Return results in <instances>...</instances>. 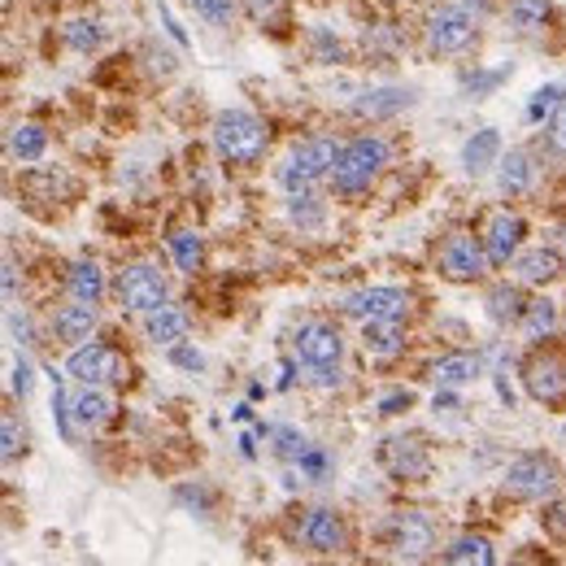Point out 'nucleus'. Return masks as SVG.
<instances>
[{"label": "nucleus", "mask_w": 566, "mask_h": 566, "mask_svg": "<svg viewBox=\"0 0 566 566\" xmlns=\"http://www.w3.org/2000/svg\"><path fill=\"white\" fill-rule=\"evenodd\" d=\"M214 148L223 162L248 166L266 153V126L248 110H223L214 118Z\"/></svg>", "instance_id": "1"}, {"label": "nucleus", "mask_w": 566, "mask_h": 566, "mask_svg": "<svg viewBox=\"0 0 566 566\" xmlns=\"http://www.w3.org/2000/svg\"><path fill=\"white\" fill-rule=\"evenodd\" d=\"M384 166H388V144L379 135H357V140H348L340 148V162L332 179H336V188L344 197H353V192H366Z\"/></svg>", "instance_id": "2"}, {"label": "nucleus", "mask_w": 566, "mask_h": 566, "mask_svg": "<svg viewBox=\"0 0 566 566\" xmlns=\"http://www.w3.org/2000/svg\"><path fill=\"white\" fill-rule=\"evenodd\" d=\"M336 162H340L336 140L319 135V140H306V144L292 153V162L284 166V175H279V179H284L292 192H306V188L323 184L328 175H336Z\"/></svg>", "instance_id": "3"}, {"label": "nucleus", "mask_w": 566, "mask_h": 566, "mask_svg": "<svg viewBox=\"0 0 566 566\" xmlns=\"http://www.w3.org/2000/svg\"><path fill=\"white\" fill-rule=\"evenodd\" d=\"M66 375L70 379H79V384H122L131 370H126V362H122V353L110 348V344H79L75 353H70V362H66Z\"/></svg>", "instance_id": "4"}, {"label": "nucleus", "mask_w": 566, "mask_h": 566, "mask_svg": "<svg viewBox=\"0 0 566 566\" xmlns=\"http://www.w3.org/2000/svg\"><path fill=\"white\" fill-rule=\"evenodd\" d=\"M506 488H510L514 497L545 501V497H554V492H558V466H554L550 457H541V453H523V457H514V462H510V470H506Z\"/></svg>", "instance_id": "5"}, {"label": "nucleus", "mask_w": 566, "mask_h": 566, "mask_svg": "<svg viewBox=\"0 0 566 566\" xmlns=\"http://www.w3.org/2000/svg\"><path fill=\"white\" fill-rule=\"evenodd\" d=\"M488 266H492L488 262V248L475 235H466V231H453L450 240L441 244V270L450 275L453 284H475Z\"/></svg>", "instance_id": "6"}, {"label": "nucleus", "mask_w": 566, "mask_h": 566, "mask_svg": "<svg viewBox=\"0 0 566 566\" xmlns=\"http://www.w3.org/2000/svg\"><path fill=\"white\" fill-rule=\"evenodd\" d=\"M118 292H122V306L131 314H148L157 306H166V279L153 270V266H126L122 279H118Z\"/></svg>", "instance_id": "7"}, {"label": "nucleus", "mask_w": 566, "mask_h": 566, "mask_svg": "<svg viewBox=\"0 0 566 566\" xmlns=\"http://www.w3.org/2000/svg\"><path fill=\"white\" fill-rule=\"evenodd\" d=\"M406 310H410V301H406V292H397V288H362V292L344 297V314L357 319V323H379V319L401 323Z\"/></svg>", "instance_id": "8"}, {"label": "nucleus", "mask_w": 566, "mask_h": 566, "mask_svg": "<svg viewBox=\"0 0 566 566\" xmlns=\"http://www.w3.org/2000/svg\"><path fill=\"white\" fill-rule=\"evenodd\" d=\"M428 40H432L436 53H462V48H470V40H475V22H470L466 9L445 4V9H436V13L428 18Z\"/></svg>", "instance_id": "9"}, {"label": "nucleus", "mask_w": 566, "mask_h": 566, "mask_svg": "<svg viewBox=\"0 0 566 566\" xmlns=\"http://www.w3.org/2000/svg\"><path fill=\"white\" fill-rule=\"evenodd\" d=\"M292 348H297V357L314 370V366H340V353H344V340L332 323H306L297 340H292Z\"/></svg>", "instance_id": "10"}, {"label": "nucleus", "mask_w": 566, "mask_h": 566, "mask_svg": "<svg viewBox=\"0 0 566 566\" xmlns=\"http://www.w3.org/2000/svg\"><path fill=\"white\" fill-rule=\"evenodd\" d=\"M392 550L406 558V563H419L432 554V523L419 514V510H401L392 519Z\"/></svg>", "instance_id": "11"}, {"label": "nucleus", "mask_w": 566, "mask_h": 566, "mask_svg": "<svg viewBox=\"0 0 566 566\" xmlns=\"http://www.w3.org/2000/svg\"><path fill=\"white\" fill-rule=\"evenodd\" d=\"M523 384H528V392L536 397V401H545V406H554V401H563L566 397V366L558 357H532L528 366H523Z\"/></svg>", "instance_id": "12"}, {"label": "nucleus", "mask_w": 566, "mask_h": 566, "mask_svg": "<svg viewBox=\"0 0 566 566\" xmlns=\"http://www.w3.org/2000/svg\"><path fill=\"white\" fill-rule=\"evenodd\" d=\"M528 235V223L519 214H497L488 223V235H484V248H488V262L492 266H510V257H519V244Z\"/></svg>", "instance_id": "13"}, {"label": "nucleus", "mask_w": 566, "mask_h": 566, "mask_svg": "<svg viewBox=\"0 0 566 566\" xmlns=\"http://www.w3.org/2000/svg\"><path fill=\"white\" fill-rule=\"evenodd\" d=\"M53 328H57V340H62V344H70V348L88 344L92 332H97V306H92V301L62 306V310H57V319H53Z\"/></svg>", "instance_id": "14"}, {"label": "nucleus", "mask_w": 566, "mask_h": 566, "mask_svg": "<svg viewBox=\"0 0 566 566\" xmlns=\"http://www.w3.org/2000/svg\"><path fill=\"white\" fill-rule=\"evenodd\" d=\"M301 541L314 554H340L344 550V523H340L332 510H310L306 523H301Z\"/></svg>", "instance_id": "15"}, {"label": "nucleus", "mask_w": 566, "mask_h": 566, "mask_svg": "<svg viewBox=\"0 0 566 566\" xmlns=\"http://www.w3.org/2000/svg\"><path fill=\"white\" fill-rule=\"evenodd\" d=\"M563 275V257L554 248H528L514 257V279L519 284H532V288H545Z\"/></svg>", "instance_id": "16"}, {"label": "nucleus", "mask_w": 566, "mask_h": 566, "mask_svg": "<svg viewBox=\"0 0 566 566\" xmlns=\"http://www.w3.org/2000/svg\"><path fill=\"white\" fill-rule=\"evenodd\" d=\"M70 406H75V423H79L84 432L106 428V423L113 419V401L101 384H84V388L70 397Z\"/></svg>", "instance_id": "17"}, {"label": "nucleus", "mask_w": 566, "mask_h": 566, "mask_svg": "<svg viewBox=\"0 0 566 566\" xmlns=\"http://www.w3.org/2000/svg\"><path fill=\"white\" fill-rule=\"evenodd\" d=\"M497 157H501V135H497L492 126L475 131V135L462 144V166H466L470 175H484V170H492V166H497Z\"/></svg>", "instance_id": "18"}, {"label": "nucleus", "mask_w": 566, "mask_h": 566, "mask_svg": "<svg viewBox=\"0 0 566 566\" xmlns=\"http://www.w3.org/2000/svg\"><path fill=\"white\" fill-rule=\"evenodd\" d=\"M497 184H501V192H510V197H523V192H532V184H536L532 153H523V148L506 153V157H501V170H497Z\"/></svg>", "instance_id": "19"}, {"label": "nucleus", "mask_w": 566, "mask_h": 566, "mask_svg": "<svg viewBox=\"0 0 566 566\" xmlns=\"http://www.w3.org/2000/svg\"><path fill=\"white\" fill-rule=\"evenodd\" d=\"M144 332L153 344H179V340L188 336V314L184 310H175V306H157V310H148L144 314Z\"/></svg>", "instance_id": "20"}, {"label": "nucleus", "mask_w": 566, "mask_h": 566, "mask_svg": "<svg viewBox=\"0 0 566 566\" xmlns=\"http://www.w3.org/2000/svg\"><path fill=\"white\" fill-rule=\"evenodd\" d=\"M388 470L397 479H423L432 470V462H428V450L419 441H392L388 445Z\"/></svg>", "instance_id": "21"}, {"label": "nucleus", "mask_w": 566, "mask_h": 566, "mask_svg": "<svg viewBox=\"0 0 566 566\" xmlns=\"http://www.w3.org/2000/svg\"><path fill=\"white\" fill-rule=\"evenodd\" d=\"M479 370H484V362H479L475 353H450V357H441V362L432 366V379H436L441 388H466Z\"/></svg>", "instance_id": "22"}, {"label": "nucleus", "mask_w": 566, "mask_h": 566, "mask_svg": "<svg viewBox=\"0 0 566 566\" xmlns=\"http://www.w3.org/2000/svg\"><path fill=\"white\" fill-rule=\"evenodd\" d=\"M362 344H366V353H375V357H397V353L406 348V332H401V323H392V319L362 323Z\"/></svg>", "instance_id": "23"}, {"label": "nucleus", "mask_w": 566, "mask_h": 566, "mask_svg": "<svg viewBox=\"0 0 566 566\" xmlns=\"http://www.w3.org/2000/svg\"><path fill=\"white\" fill-rule=\"evenodd\" d=\"M445 563H453V566H492V563H497V554H492V545H488L484 536H457L450 550H445Z\"/></svg>", "instance_id": "24"}, {"label": "nucleus", "mask_w": 566, "mask_h": 566, "mask_svg": "<svg viewBox=\"0 0 566 566\" xmlns=\"http://www.w3.org/2000/svg\"><path fill=\"white\" fill-rule=\"evenodd\" d=\"M70 292H75V301H101V292H106V270L97 266V262H79L75 270H70Z\"/></svg>", "instance_id": "25"}, {"label": "nucleus", "mask_w": 566, "mask_h": 566, "mask_svg": "<svg viewBox=\"0 0 566 566\" xmlns=\"http://www.w3.org/2000/svg\"><path fill=\"white\" fill-rule=\"evenodd\" d=\"M523 297H519V288H510V284H497L492 292H488V319L492 323H514V319H523Z\"/></svg>", "instance_id": "26"}, {"label": "nucleus", "mask_w": 566, "mask_h": 566, "mask_svg": "<svg viewBox=\"0 0 566 566\" xmlns=\"http://www.w3.org/2000/svg\"><path fill=\"white\" fill-rule=\"evenodd\" d=\"M510 22H514V31H523V35L545 31V22H550V0H514V4H510Z\"/></svg>", "instance_id": "27"}, {"label": "nucleus", "mask_w": 566, "mask_h": 566, "mask_svg": "<svg viewBox=\"0 0 566 566\" xmlns=\"http://www.w3.org/2000/svg\"><path fill=\"white\" fill-rule=\"evenodd\" d=\"M44 148H48L44 126H35V122L13 126V157H18V162H40V157H44Z\"/></svg>", "instance_id": "28"}, {"label": "nucleus", "mask_w": 566, "mask_h": 566, "mask_svg": "<svg viewBox=\"0 0 566 566\" xmlns=\"http://www.w3.org/2000/svg\"><path fill=\"white\" fill-rule=\"evenodd\" d=\"M558 328V310H554V301H528V310H523V332L532 340H541V336H550Z\"/></svg>", "instance_id": "29"}, {"label": "nucleus", "mask_w": 566, "mask_h": 566, "mask_svg": "<svg viewBox=\"0 0 566 566\" xmlns=\"http://www.w3.org/2000/svg\"><path fill=\"white\" fill-rule=\"evenodd\" d=\"M101 40H106V31H101L97 18H75V22H66V44H70V48L92 53V48H101Z\"/></svg>", "instance_id": "30"}, {"label": "nucleus", "mask_w": 566, "mask_h": 566, "mask_svg": "<svg viewBox=\"0 0 566 566\" xmlns=\"http://www.w3.org/2000/svg\"><path fill=\"white\" fill-rule=\"evenodd\" d=\"M170 253H175L184 275H197V266H201V235L197 231H175L170 235Z\"/></svg>", "instance_id": "31"}, {"label": "nucleus", "mask_w": 566, "mask_h": 566, "mask_svg": "<svg viewBox=\"0 0 566 566\" xmlns=\"http://www.w3.org/2000/svg\"><path fill=\"white\" fill-rule=\"evenodd\" d=\"M370 101H357V113H370V118H384V113H397L401 106H410V92H397V88H384V92H366Z\"/></svg>", "instance_id": "32"}, {"label": "nucleus", "mask_w": 566, "mask_h": 566, "mask_svg": "<svg viewBox=\"0 0 566 566\" xmlns=\"http://www.w3.org/2000/svg\"><path fill=\"white\" fill-rule=\"evenodd\" d=\"M270 436H275V453L288 457V462H301V457L310 453V441H306L297 428H275Z\"/></svg>", "instance_id": "33"}, {"label": "nucleus", "mask_w": 566, "mask_h": 566, "mask_svg": "<svg viewBox=\"0 0 566 566\" xmlns=\"http://www.w3.org/2000/svg\"><path fill=\"white\" fill-rule=\"evenodd\" d=\"M53 419H57V428H62V436H66V441H75V432H79V423H75V406H70V397H66V388H62V384L53 388Z\"/></svg>", "instance_id": "34"}, {"label": "nucleus", "mask_w": 566, "mask_h": 566, "mask_svg": "<svg viewBox=\"0 0 566 566\" xmlns=\"http://www.w3.org/2000/svg\"><path fill=\"white\" fill-rule=\"evenodd\" d=\"M192 9L210 26H231V18H235V0H192Z\"/></svg>", "instance_id": "35"}, {"label": "nucleus", "mask_w": 566, "mask_h": 566, "mask_svg": "<svg viewBox=\"0 0 566 566\" xmlns=\"http://www.w3.org/2000/svg\"><path fill=\"white\" fill-rule=\"evenodd\" d=\"M558 106H563V88H558V84H550V88H541V92L532 97V106H528V118H532V122H541L545 113L554 118V110H558Z\"/></svg>", "instance_id": "36"}, {"label": "nucleus", "mask_w": 566, "mask_h": 566, "mask_svg": "<svg viewBox=\"0 0 566 566\" xmlns=\"http://www.w3.org/2000/svg\"><path fill=\"white\" fill-rule=\"evenodd\" d=\"M292 219L306 226H319V219H323V210H319V197H310V192H297L292 197Z\"/></svg>", "instance_id": "37"}, {"label": "nucleus", "mask_w": 566, "mask_h": 566, "mask_svg": "<svg viewBox=\"0 0 566 566\" xmlns=\"http://www.w3.org/2000/svg\"><path fill=\"white\" fill-rule=\"evenodd\" d=\"M170 362H175V366H184V370H192V375H197V370H206V353H201V348H192V344H184V340H179V344H170Z\"/></svg>", "instance_id": "38"}, {"label": "nucleus", "mask_w": 566, "mask_h": 566, "mask_svg": "<svg viewBox=\"0 0 566 566\" xmlns=\"http://www.w3.org/2000/svg\"><path fill=\"white\" fill-rule=\"evenodd\" d=\"M31 388H35V366H31L26 357H18V366H13V392L26 401V397H31Z\"/></svg>", "instance_id": "39"}, {"label": "nucleus", "mask_w": 566, "mask_h": 566, "mask_svg": "<svg viewBox=\"0 0 566 566\" xmlns=\"http://www.w3.org/2000/svg\"><path fill=\"white\" fill-rule=\"evenodd\" d=\"M414 406V392L410 388H397V392H388L384 401H379V414H401V410H410Z\"/></svg>", "instance_id": "40"}, {"label": "nucleus", "mask_w": 566, "mask_h": 566, "mask_svg": "<svg viewBox=\"0 0 566 566\" xmlns=\"http://www.w3.org/2000/svg\"><path fill=\"white\" fill-rule=\"evenodd\" d=\"M550 144L566 157V106H558L554 118H550Z\"/></svg>", "instance_id": "41"}, {"label": "nucleus", "mask_w": 566, "mask_h": 566, "mask_svg": "<svg viewBox=\"0 0 566 566\" xmlns=\"http://www.w3.org/2000/svg\"><path fill=\"white\" fill-rule=\"evenodd\" d=\"M301 470H306V475H314V479H323V475H328V457L310 445V453L301 457Z\"/></svg>", "instance_id": "42"}, {"label": "nucleus", "mask_w": 566, "mask_h": 566, "mask_svg": "<svg viewBox=\"0 0 566 566\" xmlns=\"http://www.w3.org/2000/svg\"><path fill=\"white\" fill-rule=\"evenodd\" d=\"M18 445H22V441H18V423L4 414V457H9V462L18 457Z\"/></svg>", "instance_id": "43"}, {"label": "nucleus", "mask_w": 566, "mask_h": 566, "mask_svg": "<svg viewBox=\"0 0 566 566\" xmlns=\"http://www.w3.org/2000/svg\"><path fill=\"white\" fill-rule=\"evenodd\" d=\"M314 384H319V388H336L340 366H314Z\"/></svg>", "instance_id": "44"}, {"label": "nucleus", "mask_w": 566, "mask_h": 566, "mask_svg": "<svg viewBox=\"0 0 566 566\" xmlns=\"http://www.w3.org/2000/svg\"><path fill=\"white\" fill-rule=\"evenodd\" d=\"M13 292H18V270L13 262H4V301H13Z\"/></svg>", "instance_id": "45"}, {"label": "nucleus", "mask_w": 566, "mask_h": 566, "mask_svg": "<svg viewBox=\"0 0 566 566\" xmlns=\"http://www.w3.org/2000/svg\"><path fill=\"white\" fill-rule=\"evenodd\" d=\"M275 4H279V0H248V9H253V18H257V22H262V18H266Z\"/></svg>", "instance_id": "46"}, {"label": "nucleus", "mask_w": 566, "mask_h": 566, "mask_svg": "<svg viewBox=\"0 0 566 566\" xmlns=\"http://www.w3.org/2000/svg\"><path fill=\"white\" fill-rule=\"evenodd\" d=\"M554 514H558V523H563V528H566V497H563V501H558V506H554Z\"/></svg>", "instance_id": "47"}, {"label": "nucleus", "mask_w": 566, "mask_h": 566, "mask_svg": "<svg viewBox=\"0 0 566 566\" xmlns=\"http://www.w3.org/2000/svg\"><path fill=\"white\" fill-rule=\"evenodd\" d=\"M475 4H484V0H475Z\"/></svg>", "instance_id": "48"}]
</instances>
